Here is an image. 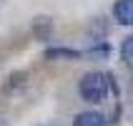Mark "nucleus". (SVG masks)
Masks as SVG:
<instances>
[{
    "label": "nucleus",
    "mask_w": 133,
    "mask_h": 126,
    "mask_svg": "<svg viewBox=\"0 0 133 126\" xmlns=\"http://www.w3.org/2000/svg\"><path fill=\"white\" fill-rule=\"evenodd\" d=\"M83 53L73 51V48H63V45H55V48H48L45 51V58L48 61H78Z\"/></svg>",
    "instance_id": "3"
},
{
    "label": "nucleus",
    "mask_w": 133,
    "mask_h": 126,
    "mask_svg": "<svg viewBox=\"0 0 133 126\" xmlns=\"http://www.w3.org/2000/svg\"><path fill=\"white\" fill-rule=\"evenodd\" d=\"M113 18L118 25H133V0H116Z\"/></svg>",
    "instance_id": "2"
},
{
    "label": "nucleus",
    "mask_w": 133,
    "mask_h": 126,
    "mask_svg": "<svg viewBox=\"0 0 133 126\" xmlns=\"http://www.w3.org/2000/svg\"><path fill=\"white\" fill-rule=\"evenodd\" d=\"M53 33V23L48 20V18H38V20H33V35L38 38V40H48Z\"/></svg>",
    "instance_id": "5"
},
{
    "label": "nucleus",
    "mask_w": 133,
    "mask_h": 126,
    "mask_svg": "<svg viewBox=\"0 0 133 126\" xmlns=\"http://www.w3.org/2000/svg\"><path fill=\"white\" fill-rule=\"evenodd\" d=\"M108 53H111V48L105 43H101V45H93L90 51H85V56H90V58H105Z\"/></svg>",
    "instance_id": "7"
},
{
    "label": "nucleus",
    "mask_w": 133,
    "mask_h": 126,
    "mask_svg": "<svg viewBox=\"0 0 133 126\" xmlns=\"http://www.w3.org/2000/svg\"><path fill=\"white\" fill-rule=\"evenodd\" d=\"M43 126H58V124H43Z\"/></svg>",
    "instance_id": "8"
},
{
    "label": "nucleus",
    "mask_w": 133,
    "mask_h": 126,
    "mask_svg": "<svg viewBox=\"0 0 133 126\" xmlns=\"http://www.w3.org/2000/svg\"><path fill=\"white\" fill-rule=\"evenodd\" d=\"M108 121H105L103 113H98V111H83L75 116L73 126H105Z\"/></svg>",
    "instance_id": "4"
},
{
    "label": "nucleus",
    "mask_w": 133,
    "mask_h": 126,
    "mask_svg": "<svg viewBox=\"0 0 133 126\" xmlns=\"http://www.w3.org/2000/svg\"><path fill=\"white\" fill-rule=\"evenodd\" d=\"M121 58H123V63L133 71V35H128L126 40L121 43Z\"/></svg>",
    "instance_id": "6"
},
{
    "label": "nucleus",
    "mask_w": 133,
    "mask_h": 126,
    "mask_svg": "<svg viewBox=\"0 0 133 126\" xmlns=\"http://www.w3.org/2000/svg\"><path fill=\"white\" fill-rule=\"evenodd\" d=\"M78 91H81L83 101H88V104H103L108 91H111V73L88 71L81 78V83H78Z\"/></svg>",
    "instance_id": "1"
}]
</instances>
